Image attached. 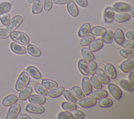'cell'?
Wrapping results in <instances>:
<instances>
[{
  "instance_id": "1",
  "label": "cell",
  "mask_w": 134,
  "mask_h": 119,
  "mask_svg": "<svg viewBox=\"0 0 134 119\" xmlns=\"http://www.w3.org/2000/svg\"><path fill=\"white\" fill-rule=\"evenodd\" d=\"M9 37L13 41L23 46H26L30 42L29 36L25 34L24 32H20V31L14 30L13 32H11Z\"/></svg>"
},
{
  "instance_id": "2",
  "label": "cell",
  "mask_w": 134,
  "mask_h": 119,
  "mask_svg": "<svg viewBox=\"0 0 134 119\" xmlns=\"http://www.w3.org/2000/svg\"><path fill=\"white\" fill-rule=\"evenodd\" d=\"M30 82V76L26 71L21 72L15 84V88L17 91H21L26 88Z\"/></svg>"
},
{
  "instance_id": "3",
  "label": "cell",
  "mask_w": 134,
  "mask_h": 119,
  "mask_svg": "<svg viewBox=\"0 0 134 119\" xmlns=\"http://www.w3.org/2000/svg\"><path fill=\"white\" fill-rule=\"evenodd\" d=\"M23 20V17H21V15H17L14 16L11 19L9 23L7 26V30L9 32L15 30L22 23Z\"/></svg>"
},
{
  "instance_id": "4",
  "label": "cell",
  "mask_w": 134,
  "mask_h": 119,
  "mask_svg": "<svg viewBox=\"0 0 134 119\" xmlns=\"http://www.w3.org/2000/svg\"><path fill=\"white\" fill-rule=\"evenodd\" d=\"M21 110V106L20 104L15 103V104L11 105L9 110L8 111V114L5 118L6 119H15L18 116Z\"/></svg>"
},
{
  "instance_id": "5",
  "label": "cell",
  "mask_w": 134,
  "mask_h": 119,
  "mask_svg": "<svg viewBox=\"0 0 134 119\" xmlns=\"http://www.w3.org/2000/svg\"><path fill=\"white\" fill-rule=\"evenodd\" d=\"M26 110L27 112L34 113V114H42L45 111V109L40 104L30 103L26 106Z\"/></svg>"
},
{
  "instance_id": "6",
  "label": "cell",
  "mask_w": 134,
  "mask_h": 119,
  "mask_svg": "<svg viewBox=\"0 0 134 119\" xmlns=\"http://www.w3.org/2000/svg\"><path fill=\"white\" fill-rule=\"evenodd\" d=\"M108 90L111 94L115 98L116 100L120 99L122 97V91L116 84L113 83H108Z\"/></svg>"
},
{
  "instance_id": "7",
  "label": "cell",
  "mask_w": 134,
  "mask_h": 119,
  "mask_svg": "<svg viewBox=\"0 0 134 119\" xmlns=\"http://www.w3.org/2000/svg\"><path fill=\"white\" fill-rule=\"evenodd\" d=\"M79 106L82 108H90V107L94 106L97 104L96 99H94L93 97H87V98H82L80 99L79 101H78Z\"/></svg>"
},
{
  "instance_id": "8",
  "label": "cell",
  "mask_w": 134,
  "mask_h": 119,
  "mask_svg": "<svg viewBox=\"0 0 134 119\" xmlns=\"http://www.w3.org/2000/svg\"><path fill=\"white\" fill-rule=\"evenodd\" d=\"M134 68V59L133 58H130L125 61L123 62L119 66V69L123 72L129 73Z\"/></svg>"
},
{
  "instance_id": "9",
  "label": "cell",
  "mask_w": 134,
  "mask_h": 119,
  "mask_svg": "<svg viewBox=\"0 0 134 119\" xmlns=\"http://www.w3.org/2000/svg\"><path fill=\"white\" fill-rule=\"evenodd\" d=\"M114 10L111 7H107L103 12V21L105 23H111L114 18Z\"/></svg>"
},
{
  "instance_id": "10",
  "label": "cell",
  "mask_w": 134,
  "mask_h": 119,
  "mask_svg": "<svg viewBox=\"0 0 134 119\" xmlns=\"http://www.w3.org/2000/svg\"><path fill=\"white\" fill-rule=\"evenodd\" d=\"M113 9L117 12L124 13L127 12L131 8V5L129 3L125 2H117L113 5Z\"/></svg>"
},
{
  "instance_id": "11",
  "label": "cell",
  "mask_w": 134,
  "mask_h": 119,
  "mask_svg": "<svg viewBox=\"0 0 134 119\" xmlns=\"http://www.w3.org/2000/svg\"><path fill=\"white\" fill-rule=\"evenodd\" d=\"M81 86H82V90L84 92L85 95H89L92 92V86L90 82L89 78L88 77L84 76L82 78V82H81Z\"/></svg>"
},
{
  "instance_id": "12",
  "label": "cell",
  "mask_w": 134,
  "mask_h": 119,
  "mask_svg": "<svg viewBox=\"0 0 134 119\" xmlns=\"http://www.w3.org/2000/svg\"><path fill=\"white\" fill-rule=\"evenodd\" d=\"M94 74L97 75L96 76L97 77L98 79L100 80V82L101 83L105 84H107L108 83H109V77L107 76L106 72L103 70H102L101 68H97Z\"/></svg>"
},
{
  "instance_id": "13",
  "label": "cell",
  "mask_w": 134,
  "mask_h": 119,
  "mask_svg": "<svg viewBox=\"0 0 134 119\" xmlns=\"http://www.w3.org/2000/svg\"><path fill=\"white\" fill-rule=\"evenodd\" d=\"M28 100L30 103H34V104H44L46 101V98L44 97V96L40 94H32L28 97Z\"/></svg>"
},
{
  "instance_id": "14",
  "label": "cell",
  "mask_w": 134,
  "mask_h": 119,
  "mask_svg": "<svg viewBox=\"0 0 134 119\" xmlns=\"http://www.w3.org/2000/svg\"><path fill=\"white\" fill-rule=\"evenodd\" d=\"M11 50L17 54H25L27 52V50L23 45L20 44L17 42H13L10 44Z\"/></svg>"
},
{
  "instance_id": "15",
  "label": "cell",
  "mask_w": 134,
  "mask_h": 119,
  "mask_svg": "<svg viewBox=\"0 0 134 119\" xmlns=\"http://www.w3.org/2000/svg\"><path fill=\"white\" fill-rule=\"evenodd\" d=\"M104 71L111 79H115L117 78V72H116L115 67L112 64H109V63H106L104 65Z\"/></svg>"
},
{
  "instance_id": "16",
  "label": "cell",
  "mask_w": 134,
  "mask_h": 119,
  "mask_svg": "<svg viewBox=\"0 0 134 119\" xmlns=\"http://www.w3.org/2000/svg\"><path fill=\"white\" fill-rule=\"evenodd\" d=\"M113 40L115 43L118 45H121L122 43L125 40V37L123 31L119 28H117L115 29L113 32Z\"/></svg>"
},
{
  "instance_id": "17",
  "label": "cell",
  "mask_w": 134,
  "mask_h": 119,
  "mask_svg": "<svg viewBox=\"0 0 134 119\" xmlns=\"http://www.w3.org/2000/svg\"><path fill=\"white\" fill-rule=\"evenodd\" d=\"M66 8L67 10H68V12H69V14L71 16H72L74 17H77L78 15H79V9H78L77 6L75 4L74 1L70 0V2H68L67 3Z\"/></svg>"
},
{
  "instance_id": "18",
  "label": "cell",
  "mask_w": 134,
  "mask_h": 119,
  "mask_svg": "<svg viewBox=\"0 0 134 119\" xmlns=\"http://www.w3.org/2000/svg\"><path fill=\"white\" fill-rule=\"evenodd\" d=\"M18 97L16 96V95L15 94H9L6 96L2 100V104L3 106L8 107L10 106L11 105L16 103V102L18 101Z\"/></svg>"
},
{
  "instance_id": "19",
  "label": "cell",
  "mask_w": 134,
  "mask_h": 119,
  "mask_svg": "<svg viewBox=\"0 0 134 119\" xmlns=\"http://www.w3.org/2000/svg\"><path fill=\"white\" fill-rule=\"evenodd\" d=\"M64 88L63 86H57L52 89H50L49 91H48L47 95L50 96V98H57L60 95L63 94Z\"/></svg>"
},
{
  "instance_id": "20",
  "label": "cell",
  "mask_w": 134,
  "mask_h": 119,
  "mask_svg": "<svg viewBox=\"0 0 134 119\" xmlns=\"http://www.w3.org/2000/svg\"><path fill=\"white\" fill-rule=\"evenodd\" d=\"M78 68L82 75H84V76L88 75V63L85 59H80L79 60V62H78Z\"/></svg>"
},
{
  "instance_id": "21",
  "label": "cell",
  "mask_w": 134,
  "mask_h": 119,
  "mask_svg": "<svg viewBox=\"0 0 134 119\" xmlns=\"http://www.w3.org/2000/svg\"><path fill=\"white\" fill-rule=\"evenodd\" d=\"M88 46H89L88 49L92 52H97L102 48V47L103 46V41H102L101 39H97V40H93V42Z\"/></svg>"
},
{
  "instance_id": "22",
  "label": "cell",
  "mask_w": 134,
  "mask_h": 119,
  "mask_svg": "<svg viewBox=\"0 0 134 119\" xmlns=\"http://www.w3.org/2000/svg\"><path fill=\"white\" fill-rule=\"evenodd\" d=\"M93 98L94 99L99 100L100 98H104V97H107L108 96V92L105 90L100 88V89H96L95 91H92L90 94Z\"/></svg>"
},
{
  "instance_id": "23",
  "label": "cell",
  "mask_w": 134,
  "mask_h": 119,
  "mask_svg": "<svg viewBox=\"0 0 134 119\" xmlns=\"http://www.w3.org/2000/svg\"><path fill=\"white\" fill-rule=\"evenodd\" d=\"M26 71L30 76L35 79H40L42 78V74L38 70V68L33 66H27L26 68Z\"/></svg>"
},
{
  "instance_id": "24",
  "label": "cell",
  "mask_w": 134,
  "mask_h": 119,
  "mask_svg": "<svg viewBox=\"0 0 134 119\" xmlns=\"http://www.w3.org/2000/svg\"><path fill=\"white\" fill-rule=\"evenodd\" d=\"M43 9V0H34L32 6V11L34 14L41 13Z\"/></svg>"
},
{
  "instance_id": "25",
  "label": "cell",
  "mask_w": 134,
  "mask_h": 119,
  "mask_svg": "<svg viewBox=\"0 0 134 119\" xmlns=\"http://www.w3.org/2000/svg\"><path fill=\"white\" fill-rule=\"evenodd\" d=\"M119 84L124 90L128 92H133L134 90V84L133 81L128 80H121Z\"/></svg>"
},
{
  "instance_id": "26",
  "label": "cell",
  "mask_w": 134,
  "mask_h": 119,
  "mask_svg": "<svg viewBox=\"0 0 134 119\" xmlns=\"http://www.w3.org/2000/svg\"><path fill=\"white\" fill-rule=\"evenodd\" d=\"M26 50L27 51V53L33 57H40L42 55V52L40 50L38 49V47L34 45L28 44Z\"/></svg>"
},
{
  "instance_id": "27",
  "label": "cell",
  "mask_w": 134,
  "mask_h": 119,
  "mask_svg": "<svg viewBox=\"0 0 134 119\" xmlns=\"http://www.w3.org/2000/svg\"><path fill=\"white\" fill-rule=\"evenodd\" d=\"M131 18L130 14L126 13H120V14H115L113 20L117 22V23H124L125 21L130 20Z\"/></svg>"
},
{
  "instance_id": "28",
  "label": "cell",
  "mask_w": 134,
  "mask_h": 119,
  "mask_svg": "<svg viewBox=\"0 0 134 119\" xmlns=\"http://www.w3.org/2000/svg\"><path fill=\"white\" fill-rule=\"evenodd\" d=\"M91 26L88 23H85L81 26V28L79 29L78 32V35L81 38L86 36L90 33Z\"/></svg>"
},
{
  "instance_id": "29",
  "label": "cell",
  "mask_w": 134,
  "mask_h": 119,
  "mask_svg": "<svg viewBox=\"0 0 134 119\" xmlns=\"http://www.w3.org/2000/svg\"><path fill=\"white\" fill-rule=\"evenodd\" d=\"M32 92V88L30 86H26L20 91L19 94V98L21 100H26L28 98Z\"/></svg>"
},
{
  "instance_id": "30",
  "label": "cell",
  "mask_w": 134,
  "mask_h": 119,
  "mask_svg": "<svg viewBox=\"0 0 134 119\" xmlns=\"http://www.w3.org/2000/svg\"><path fill=\"white\" fill-rule=\"evenodd\" d=\"M81 54H82V57L87 61L94 60V58H94V56L93 55V52L86 47H82V49H81Z\"/></svg>"
},
{
  "instance_id": "31",
  "label": "cell",
  "mask_w": 134,
  "mask_h": 119,
  "mask_svg": "<svg viewBox=\"0 0 134 119\" xmlns=\"http://www.w3.org/2000/svg\"><path fill=\"white\" fill-rule=\"evenodd\" d=\"M42 84L47 90L48 89L50 90V89H52L58 86V83L57 82H55L54 80H52L48 79V78H44V79L42 80Z\"/></svg>"
},
{
  "instance_id": "32",
  "label": "cell",
  "mask_w": 134,
  "mask_h": 119,
  "mask_svg": "<svg viewBox=\"0 0 134 119\" xmlns=\"http://www.w3.org/2000/svg\"><path fill=\"white\" fill-rule=\"evenodd\" d=\"M97 104L99 106L101 107V108H107V107H109L113 105V101L110 98L104 97V98L99 99L97 102Z\"/></svg>"
},
{
  "instance_id": "33",
  "label": "cell",
  "mask_w": 134,
  "mask_h": 119,
  "mask_svg": "<svg viewBox=\"0 0 134 119\" xmlns=\"http://www.w3.org/2000/svg\"><path fill=\"white\" fill-rule=\"evenodd\" d=\"M106 31H107L106 29L103 27H101V26H93L92 28H91L90 33L93 35L99 36V35H102Z\"/></svg>"
},
{
  "instance_id": "34",
  "label": "cell",
  "mask_w": 134,
  "mask_h": 119,
  "mask_svg": "<svg viewBox=\"0 0 134 119\" xmlns=\"http://www.w3.org/2000/svg\"><path fill=\"white\" fill-rule=\"evenodd\" d=\"M61 107L66 111H72L77 108L76 103L72 102H63L61 104Z\"/></svg>"
},
{
  "instance_id": "35",
  "label": "cell",
  "mask_w": 134,
  "mask_h": 119,
  "mask_svg": "<svg viewBox=\"0 0 134 119\" xmlns=\"http://www.w3.org/2000/svg\"><path fill=\"white\" fill-rule=\"evenodd\" d=\"M63 94L64 98H65L67 100L69 101V102H75V103L78 102V98H76V96L73 94V93H72L71 91H70V90H64Z\"/></svg>"
},
{
  "instance_id": "36",
  "label": "cell",
  "mask_w": 134,
  "mask_h": 119,
  "mask_svg": "<svg viewBox=\"0 0 134 119\" xmlns=\"http://www.w3.org/2000/svg\"><path fill=\"white\" fill-rule=\"evenodd\" d=\"M102 41L107 44H110L113 40V32L111 31H106L102 35Z\"/></svg>"
},
{
  "instance_id": "37",
  "label": "cell",
  "mask_w": 134,
  "mask_h": 119,
  "mask_svg": "<svg viewBox=\"0 0 134 119\" xmlns=\"http://www.w3.org/2000/svg\"><path fill=\"white\" fill-rule=\"evenodd\" d=\"M12 4L8 2H3L0 3V15L3 13H8L12 9Z\"/></svg>"
},
{
  "instance_id": "38",
  "label": "cell",
  "mask_w": 134,
  "mask_h": 119,
  "mask_svg": "<svg viewBox=\"0 0 134 119\" xmlns=\"http://www.w3.org/2000/svg\"><path fill=\"white\" fill-rule=\"evenodd\" d=\"M89 80H90V82L91 84V85L93 86V87L95 89L102 88V83L100 82V80L98 79V78L96 76H94V74L92 75L90 79H89Z\"/></svg>"
},
{
  "instance_id": "39",
  "label": "cell",
  "mask_w": 134,
  "mask_h": 119,
  "mask_svg": "<svg viewBox=\"0 0 134 119\" xmlns=\"http://www.w3.org/2000/svg\"><path fill=\"white\" fill-rule=\"evenodd\" d=\"M70 91L73 93V94L75 95V96H76V98H77L81 99V98L85 97V94H84V92H82V89L80 87H79V86H72V87L70 88Z\"/></svg>"
},
{
  "instance_id": "40",
  "label": "cell",
  "mask_w": 134,
  "mask_h": 119,
  "mask_svg": "<svg viewBox=\"0 0 134 119\" xmlns=\"http://www.w3.org/2000/svg\"><path fill=\"white\" fill-rule=\"evenodd\" d=\"M94 40V35L91 34V35H87L86 36L83 37V38L81 39L80 41V44L82 46H87L90 45L93 40Z\"/></svg>"
},
{
  "instance_id": "41",
  "label": "cell",
  "mask_w": 134,
  "mask_h": 119,
  "mask_svg": "<svg viewBox=\"0 0 134 119\" xmlns=\"http://www.w3.org/2000/svg\"><path fill=\"white\" fill-rule=\"evenodd\" d=\"M34 89H35V91L36 92V93L38 94L42 95V96H46V95H47V89L44 87L42 84H40V83H37V84H35V86H34Z\"/></svg>"
},
{
  "instance_id": "42",
  "label": "cell",
  "mask_w": 134,
  "mask_h": 119,
  "mask_svg": "<svg viewBox=\"0 0 134 119\" xmlns=\"http://www.w3.org/2000/svg\"><path fill=\"white\" fill-rule=\"evenodd\" d=\"M119 55L124 58H131L134 57V52L131 50L121 49L119 52Z\"/></svg>"
},
{
  "instance_id": "43",
  "label": "cell",
  "mask_w": 134,
  "mask_h": 119,
  "mask_svg": "<svg viewBox=\"0 0 134 119\" xmlns=\"http://www.w3.org/2000/svg\"><path fill=\"white\" fill-rule=\"evenodd\" d=\"M97 68V64L93 60L88 61V71L91 75H93L95 73L96 69Z\"/></svg>"
},
{
  "instance_id": "44",
  "label": "cell",
  "mask_w": 134,
  "mask_h": 119,
  "mask_svg": "<svg viewBox=\"0 0 134 119\" xmlns=\"http://www.w3.org/2000/svg\"><path fill=\"white\" fill-rule=\"evenodd\" d=\"M10 20V15H9V14L8 13H3V14L0 15V21H1V22H2V23L3 26H8Z\"/></svg>"
},
{
  "instance_id": "45",
  "label": "cell",
  "mask_w": 134,
  "mask_h": 119,
  "mask_svg": "<svg viewBox=\"0 0 134 119\" xmlns=\"http://www.w3.org/2000/svg\"><path fill=\"white\" fill-rule=\"evenodd\" d=\"M58 119H73V116L70 111L60 112L58 115Z\"/></svg>"
},
{
  "instance_id": "46",
  "label": "cell",
  "mask_w": 134,
  "mask_h": 119,
  "mask_svg": "<svg viewBox=\"0 0 134 119\" xmlns=\"http://www.w3.org/2000/svg\"><path fill=\"white\" fill-rule=\"evenodd\" d=\"M71 114L73 116L74 118H76V119H79V118H85V115L82 112L81 110H72L71 111Z\"/></svg>"
},
{
  "instance_id": "47",
  "label": "cell",
  "mask_w": 134,
  "mask_h": 119,
  "mask_svg": "<svg viewBox=\"0 0 134 119\" xmlns=\"http://www.w3.org/2000/svg\"><path fill=\"white\" fill-rule=\"evenodd\" d=\"M121 46H122V47H124V48H127V49L133 50L134 47V42L131 40H126V41L124 40Z\"/></svg>"
},
{
  "instance_id": "48",
  "label": "cell",
  "mask_w": 134,
  "mask_h": 119,
  "mask_svg": "<svg viewBox=\"0 0 134 119\" xmlns=\"http://www.w3.org/2000/svg\"><path fill=\"white\" fill-rule=\"evenodd\" d=\"M52 8V0H43V8L46 11H49Z\"/></svg>"
},
{
  "instance_id": "49",
  "label": "cell",
  "mask_w": 134,
  "mask_h": 119,
  "mask_svg": "<svg viewBox=\"0 0 134 119\" xmlns=\"http://www.w3.org/2000/svg\"><path fill=\"white\" fill-rule=\"evenodd\" d=\"M9 32L7 29L0 28V39H7L9 37Z\"/></svg>"
},
{
  "instance_id": "50",
  "label": "cell",
  "mask_w": 134,
  "mask_h": 119,
  "mask_svg": "<svg viewBox=\"0 0 134 119\" xmlns=\"http://www.w3.org/2000/svg\"><path fill=\"white\" fill-rule=\"evenodd\" d=\"M75 1L82 8H87L88 6L87 0H75Z\"/></svg>"
},
{
  "instance_id": "51",
  "label": "cell",
  "mask_w": 134,
  "mask_h": 119,
  "mask_svg": "<svg viewBox=\"0 0 134 119\" xmlns=\"http://www.w3.org/2000/svg\"><path fill=\"white\" fill-rule=\"evenodd\" d=\"M133 31H128L125 34V36L129 40L134 41V35H133Z\"/></svg>"
},
{
  "instance_id": "52",
  "label": "cell",
  "mask_w": 134,
  "mask_h": 119,
  "mask_svg": "<svg viewBox=\"0 0 134 119\" xmlns=\"http://www.w3.org/2000/svg\"><path fill=\"white\" fill-rule=\"evenodd\" d=\"M16 118L18 119H31L30 116L28 115H26V114H21V113H19L18 116H16Z\"/></svg>"
},
{
  "instance_id": "53",
  "label": "cell",
  "mask_w": 134,
  "mask_h": 119,
  "mask_svg": "<svg viewBox=\"0 0 134 119\" xmlns=\"http://www.w3.org/2000/svg\"><path fill=\"white\" fill-rule=\"evenodd\" d=\"M52 1L54 2V3L57 5H63L69 2L70 0H52Z\"/></svg>"
},
{
  "instance_id": "54",
  "label": "cell",
  "mask_w": 134,
  "mask_h": 119,
  "mask_svg": "<svg viewBox=\"0 0 134 119\" xmlns=\"http://www.w3.org/2000/svg\"><path fill=\"white\" fill-rule=\"evenodd\" d=\"M129 79H130V80L133 81V82L134 81V70L133 69H132V70H131V71L130 72V74H129Z\"/></svg>"
},
{
  "instance_id": "55",
  "label": "cell",
  "mask_w": 134,
  "mask_h": 119,
  "mask_svg": "<svg viewBox=\"0 0 134 119\" xmlns=\"http://www.w3.org/2000/svg\"><path fill=\"white\" fill-rule=\"evenodd\" d=\"M129 12H130V15L131 16V17L134 18V8L133 7H131L130 9L129 10Z\"/></svg>"
},
{
  "instance_id": "56",
  "label": "cell",
  "mask_w": 134,
  "mask_h": 119,
  "mask_svg": "<svg viewBox=\"0 0 134 119\" xmlns=\"http://www.w3.org/2000/svg\"><path fill=\"white\" fill-rule=\"evenodd\" d=\"M27 2H29V3H32L34 2V0H27Z\"/></svg>"
}]
</instances>
